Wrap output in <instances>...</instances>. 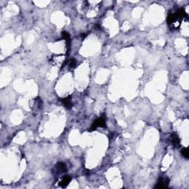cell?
<instances>
[{
	"label": "cell",
	"instance_id": "5",
	"mask_svg": "<svg viewBox=\"0 0 189 189\" xmlns=\"http://www.w3.org/2000/svg\"><path fill=\"white\" fill-rule=\"evenodd\" d=\"M61 102L67 109H69L73 107V102H72V97L68 96L65 98H62Z\"/></svg>",
	"mask_w": 189,
	"mask_h": 189
},
{
	"label": "cell",
	"instance_id": "7",
	"mask_svg": "<svg viewBox=\"0 0 189 189\" xmlns=\"http://www.w3.org/2000/svg\"><path fill=\"white\" fill-rule=\"evenodd\" d=\"M71 177L69 176H64L62 177L61 182H59V186L62 188H65L66 186H68V184L70 182Z\"/></svg>",
	"mask_w": 189,
	"mask_h": 189
},
{
	"label": "cell",
	"instance_id": "2",
	"mask_svg": "<svg viewBox=\"0 0 189 189\" xmlns=\"http://www.w3.org/2000/svg\"><path fill=\"white\" fill-rule=\"evenodd\" d=\"M106 126V120L104 116L100 117L97 120L94 121V123L92 125V127L90 129V131H93L94 129H96L98 127H105Z\"/></svg>",
	"mask_w": 189,
	"mask_h": 189
},
{
	"label": "cell",
	"instance_id": "1",
	"mask_svg": "<svg viewBox=\"0 0 189 189\" xmlns=\"http://www.w3.org/2000/svg\"><path fill=\"white\" fill-rule=\"evenodd\" d=\"M188 14L183 8H180L175 13H170L168 16L167 22L171 28L176 30L180 26V24L184 18H187Z\"/></svg>",
	"mask_w": 189,
	"mask_h": 189
},
{
	"label": "cell",
	"instance_id": "10",
	"mask_svg": "<svg viewBox=\"0 0 189 189\" xmlns=\"http://www.w3.org/2000/svg\"><path fill=\"white\" fill-rule=\"evenodd\" d=\"M69 67V68H71V69H73V68H75L76 67V61H75V58H72V59H71Z\"/></svg>",
	"mask_w": 189,
	"mask_h": 189
},
{
	"label": "cell",
	"instance_id": "9",
	"mask_svg": "<svg viewBox=\"0 0 189 189\" xmlns=\"http://www.w3.org/2000/svg\"><path fill=\"white\" fill-rule=\"evenodd\" d=\"M181 154H182V156L185 157V158H188L189 157V153L188 150L187 148H183L181 151Z\"/></svg>",
	"mask_w": 189,
	"mask_h": 189
},
{
	"label": "cell",
	"instance_id": "3",
	"mask_svg": "<svg viewBox=\"0 0 189 189\" xmlns=\"http://www.w3.org/2000/svg\"><path fill=\"white\" fill-rule=\"evenodd\" d=\"M170 180L167 176H160L158 180V182L155 186V188H164L169 186Z\"/></svg>",
	"mask_w": 189,
	"mask_h": 189
},
{
	"label": "cell",
	"instance_id": "6",
	"mask_svg": "<svg viewBox=\"0 0 189 189\" xmlns=\"http://www.w3.org/2000/svg\"><path fill=\"white\" fill-rule=\"evenodd\" d=\"M56 169L59 173H64L67 171V165L63 162H59L56 165Z\"/></svg>",
	"mask_w": 189,
	"mask_h": 189
},
{
	"label": "cell",
	"instance_id": "4",
	"mask_svg": "<svg viewBox=\"0 0 189 189\" xmlns=\"http://www.w3.org/2000/svg\"><path fill=\"white\" fill-rule=\"evenodd\" d=\"M171 142L174 147H179L180 145V139L178 135L176 133H173L171 135Z\"/></svg>",
	"mask_w": 189,
	"mask_h": 189
},
{
	"label": "cell",
	"instance_id": "8",
	"mask_svg": "<svg viewBox=\"0 0 189 189\" xmlns=\"http://www.w3.org/2000/svg\"><path fill=\"white\" fill-rule=\"evenodd\" d=\"M62 38H64V40H65L66 43H67V54L69 50V45H70V36L69 33L66 31H63L61 33Z\"/></svg>",
	"mask_w": 189,
	"mask_h": 189
}]
</instances>
